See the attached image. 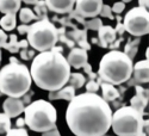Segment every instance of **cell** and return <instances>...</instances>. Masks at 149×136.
<instances>
[{"label": "cell", "instance_id": "cell-43", "mask_svg": "<svg viewBox=\"0 0 149 136\" xmlns=\"http://www.w3.org/2000/svg\"><path fill=\"white\" fill-rule=\"evenodd\" d=\"M1 55H3V53H1V50H0V62H1Z\"/></svg>", "mask_w": 149, "mask_h": 136}, {"label": "cell", "instance_id": "cell-35", "mask_svg": "<svg viewBox=\"0 0 149 136\" xmlns=\"http://www.w3.org/2000/svg\"><path fill=\"white\" fill-rule=\"evenodd\" d=\"M42 136H61V134H60L58 129L55 127V128H53V129H50V130L42 133Z\"/></svg>", "mask_w": 149, "mask_h": 136}, {"label": "cell", "instance_id": "cell-34", "mask_svg": "<svg viewBox=\"0 0 149 136\" xmlns=\"http://www.w3.org/2000/svg\"><path fill=\"white\" fill-rule=\"evenodd\" d=\"M7 38L8 36L6 35V32L3 29H0V48H4V45L7 43Z\"/></svg>", "mask_w": 149, "mask_h": 136}, {"label": "cell", "instance_id": "cell-11", "mask_svg": "<svg viewBox=\"0 0 149 136\" xmlns=\"http://www.w3.org/2000/svg\"><path fill=\"white\" fill-rule=\"evenodd\" d=\"M135 89H136V96L131 98L130 106L144 116V110L148 105V90L141 87L139 85H135Z\"/></svg>", "mask_w": 149, "mask_h": 136}, {"label": "cell", "instance_id": "cell-39", "mask_svg": "<svg viewBox=\"0 0 149 136\" xmlns=\"http://www.w3.org/2000/svg\"><path fill=\"white\" fill-rule=\"evenodd\" d=\"M16 126H17L18 128H24V126H25V119H24L23 117L18 118L17 122H16Z\"/></svg>", "mask_w": 149, "mask_h": 136}, {"label": "cell", "instance_id": "cell-33", "mask_svg": "<svg viewBox=\"0 0 149 136\" xmlns=\"http://www.w3.org/2000/svg\"><path fill=\"white\" fill-rule=\"evenodd\" d=\"M33 96V91H28L25 94H24L23 97H22V100H23V103H24V105H29L30 103H31V97Z\"/></svg>", "mask_w": 149, "mask_h": 136}, {"label": "cell", "instance_id": "cell-24", "mask_svg": "<svg viewBox=\"0 0 149 136\" xmlns=\"http://www.w3.org/2000/svg\"><path fill=\"white\" fill-rule=\"evenodd\" d=\"M35 11L37 12V18H38V20H42V19H47L48 18V7L44 3V0H42V1H37L35 4Z\"/></svg>", "mask_w": 149, "mask_h": 136}, {"label": "cell", "instance_id": "cell-30", "mask_svg": "<svg viewBox=\"0 0 149 136\" xmlns=\"http://www.w3.org/2000/svg\"><path fill=\"white\" fill-rule=\"evenodd\" d=\"M100 15L102 17L104 18H110V19H113V15H112V10L109 5H103L102 7V11H100Z\"/></svg>", "mask_w": 149, "mask_h": 136}, {"label": "cell", "instance_id": "cell-23", "mask_svg": "<svg viewBox=\"0 0 149 136\" xmlns=\"http://www.w3.org/2000/svg\"><path fill=\"white\" fill-rule=\"evenodd\" d=\"M140 42H141V40H140V37H137L135 41H129L128 43H127V45H125V49H124V54L125 55H128V57H130L131 60L136 56V54H137V52H139V49H137V45L140 44Z\"/></svg>", "mask_w": 149, "mask_h": 136}, {"label": "cell", "instance_id": "cell-2", "mask_svg": "<svg viewBox=\"0 0 149 136\" xmlns=\"http://www.w3.org/2000/svg\"><path fill=\"white\" fill-rule=\"evenodd\" d=\"M30 75L37 87L48 92L57 91L67 85L70 66L62 53L47 50L36 55L32 60Z\"/></svg>", "mask_w": 149, "mask_h": 136}, {"label": "cell", "instance_id": "cell-10", "mask_svg": "<svg viewBox=\"0 0 149 136\" xmlns=\"http://www.w3.org/2000/svg\"><path fill=\"white\" fill-rule=\"evenodd\" d=\"M4 112L10 117V118H15L18 117L20 114L24 112L25 110V105H24L22 98H12L7 97L4 104H3Z\"/></svg>", "mask_w": 149, "mask_h": 136}, {"label": "cell", "instance_id": "cell-36", "mask_svg": "<svg viewBox=\"0 0 149 136\" xmlns=\"http://www.w3.org/2000/svg\"><path fill=\"white\" fill-rule=\"evenodd\" d=\"M17 30H18V33L24 35V33H26V32H28V30H29V25H28V24H22V25H19V27L17 28Z\"/></svg>", "mask_w": 149, "mask_h": 136}, {"label": "cell", "instance_id": "cell-22", "mask_svg": "<svg viewBox=\"0 0 149 136\" xmlns=\"http://www.w3.org/2000/svg\"><path fill=\"white\" fill-rule=\"evenodd\" d=\"M19 19L22 24H29L32 20H38L37 16L33 13V11L29 7H24L19 10Z\"/></svg>", "mask_w": 149, "mask_h": 136}, {"label": "cell", "instance_id": "cell-29", "mask_svg": "<svg viewBox=\"0 0 149 136\" xmlns=\"http://www.w3.org/2000/svg\"><path fill=\"white\" fill-rule=\"evenodd\" d=\"M20 53V57L23 60H31L32 57H35V52L33 49H28V48H24L23 50H19Z\"/></svg>", "mask_w": 149, "mask_h": 136}, {"label": "cell", "instance_id": "cell-1", "mask_svg": "<svg viewBox=\"0 0 149 136\" xmlns=\"http://www.w3.org/2000/svg\"><path fill=\"white\" fill-rule=\"evenodd\" d=\"M112 110L97 93L75 94L66 111V122L75 136H103L111 128Z\"/></svg>", "mask_w": 149, "mask_h": 136}, {"label": "cell", "instance_id": "cell-5", "mask_svg": "<svg viewBox=\"0 0 149 136\" xmlns=\"http://www.w3.org/2000/svg\"><path fill=\"white\" fill-rule=\"evenodd\" d=\"M111 128L118 136H147L148 119L131 106H122L112 114Z\"/></svg>", "mask_w": 149, "mask_h": 136}, {"label": "cell", "instance_id": "cell-14", "mask_svg": "<svg viewBox=\"0 0 149 136\" xmlns=\"http://www.w3.org/2000/svg\"><path fill=\"white\" fill-rule=\"evenodd\" d=\"M132 79L135 82L140 84H146L149 81V61L148 59L139 61L137 63L132 66Z\"/></svg>", "mask_w": 149, "mask_h": 136}, {"label": "cell", "instance_id": "cell-44", "mask_svg": "<svg viewBox=\"0 0 149 136\" xmlns=\"http://www.w3.org/2000/svg\"><path fill=\"white\" fill-rule=\"evenodd\" d=\"M103 136H111V135H107V133L105 134V135H103Z\"/></svg>", "mask_w": 149, "mask_h": 136}, {"label": "cell", "instance_id": "cell-18", "mask_svg": "<svg viewBox=\"0 0 149 136\" xmlns=\"http://www.w3.org/2000/svg\"><path fill=\"white\" fill-rule=\"evenodd\" d=\"M22 0H0V12L4 15H16L20 10Z\"/></svg>", "mask_w": 149, "mask_h": 136}, {"label": "cell", "instance_id": "cell-37", "mask_svg": "<svg viewBox=\"0 0 149 136\" xmlns=\"http://www.w3.org/2000/svg\"><path fill=\"white\" fill-rule=\"evenodd\" d=\"M115 30H116V33H119V35H123V32L125 31L124 28H123V24L120 22H117V27H116Z\"/></svg>", "mask_w": 149, "mask_h": 136}, {"label": "cell", "instance_id": "cell-21", "mask_svg": "<svg viewBox=\"0 0 149 136\" xmlns=\"http://www.w3.org/2000/svg\"><path fill=\"white\" fill-rule=\"evenodd\" d=\"M86 82V78L84 77V74L81 73H70L69 79H68V85H70L74 89H81Z\"/></svg>", "mask_w": 149, "mask_h": 136}, {"label": "cell", "instance_id": "cell-16", "mask_svg": "<svg viewBox=\"0 0 149 136\" xmlns=\"http://www.w3.org/2000/svg\"><path fill=\"white\" fill-rule=\"evenodd\" d=\"M74 96H75V89L72 87L70 85L68 86H63L62 89L57 90V91H52L49 92L48 98L50 100H57V99H63L67 102H70Z\"/></svg>", "mask_w": 149, "mask_h": 136}, {"label": "cell", "instance_id": "cell-9", "mask_svg": "<svg viewBox=\"0 0 149 136\" xmlns=\"http://www.w3.org/2000/svg\"><path fill=\"white\" fill-rule=\"evenodd\" d=\"M103 5V0H75L74 12L81 18H94L99 16Z\"/></svg>", "mask_w": 149, "mask_h": 136}, {"label": "cell", "instance_id": "cell-6", "mask_svg": "<svg viewBox=\"0 0 149 136\" xmlns=\"http://www.w3.org/2000/svg\"><path fill=\"white\" fill-rule=\"evenodd\" d=\"M25 126L32 131L44 133L56 127V109L47 100H36L25 106L24 110Z\"/></svg>", "mask_w": 149, "mask_h": 136}, {"label": "cell", "instance_id": "cell-26", "mask_svg": "<svg viewBox=\"0 0 149 136\" xmlns=\"http://www.w3.org/2000/svg\"><path fill=\"white\" fill-rule=\"evenodd\" d=\"M85 28L86 29H90V30H94V31H98L99 29H100L103 27V20L100 18H97L94 17L93 19L88 20V22H85Z\"/></svg>", "mask_w": 149, "mask_h": 136}, {"label": "cell", "instance_id": "cell-19", "mask_svg": "<svg viewBox=\"0 0 149 136\" xmlns=\"http://www.w3.org/2000/svg\"><path fill=\"white\" fill-rule=\"evenodd\" d=\"M10 38V42H7L5 45H4V49H7V50L12 54H17L19 53V49L20 48H28L29 47V43L26 40H23L20 42L17 41V35H10L8 36Z\"/></svg>", "mask_w": 149, "mask_h": 136}, {"label": "cell", "instance_id": "cell-38", "mask_svg": "<svg viewBox=\"0 0 149 136\" xmlns=\"http://www.w3.org/2000/svg\"><path fill=\"white\" fill-rule=\"evenodd\" d=\"M148 6H149V0H139V7L148 10Z\"/></svg>", "mask_w": 149, "mask_h": 136}, {"label": "cell", "instance_id": "cell-27", "mask_svg": "<svg viewBox=\"0 0 149 136\" xmlns=\"http://www.w3.org/2000/svg\"><path fill=\"white\" fill-rule=\"evenodd\" d=\"M5 136H29V134L25 128H17V129H10Z\"/></svg>", "mask_w": 149, "mask_h": 136}, {"label": "cell", "instance_id": "cell-7", "mask_svg": "<svg viewBox=\"0 0 149 136\" xmlns=\"http://www.w3.org/2000/svg\"><path fill=\"white\" fill-rule=\"evenodd\" d=\"M26 35L29 45L40 53L52 50L58 41L57 29L48 18L37 20L32 25H29Z\"/></svg>", "mask_w": 149, "mask_h": 136}, {"label": "cell", "instance_id": "cell-25", "mask_svg": "<svg viewBox=\"0 0 149 136\" xmlns=\"http://www.w3.org/2000/svg\"><path fill=\"white\" fill-rule=\"evenodd\" d=\"M11 129V118L4 112L0 114V134H6Z\"/></svg>", "mask_w": 149, "mask_h": 136}, {"label": "cell", "instance_id": "cell-32", "mask_svg": "<svg viewBox=\"0 0 149 136\" xmlns=\"http://www.w3.org/2000/svg\"><path fill=\"white\" fill-rule=\"evenodd\" d=\"M82 68L85 69V72H86V73L88 74V77H90V79H91V80H95V79H97V74H94V73L92 72V66H91L88 62L86 63Z\"/></svg>", "mask_w": 149, "mask_h": 136}, {"label": "cell", "instance_id": "cell-42", "mask_svg": "<svg viewBox=\"0 0 149 136\" xmlns=\"http://www.w3.org/2000/svg\"><path fill=\"white\" fill-rule=\"evenodd\" d=\"M130 1H132V0H122V3H124V4H127V3H130Z\"/></svg>", "mask_w": 149, "mask_h": 136}, {"label": "cell", "instance_id": "cell-4", "mask_svg": "<svg viewBox=\"0 0 149 136\" xmlns=\"http://www.w3.org/2000/svg\"><path fill=\"white\" fill-rule=\"evenodd\" d=\"M132 60L123 52L111 50L106 53L99 62V78L111 85L127 82L132 74Z\"/></svg>", "mask_w": 149, "mask_h": 136}, {"label": "cell", "instance_id": "cell-17", "mask_svg": "<svg viewBox=\"0 0 149 136\" xmlns=\"http://www.w3.org/2000/svg\"><path fill=\"white\" fill-rule=\"evenodd\" d=\"M102 87V91H103V99L106 102V103H111V102H115L116 99L120 97V93H119V90H117L115 87V85H111L109 82H104L102 81L100 85Z\"/></svg>", "mask_w": 149, "mask_h": 136}, {"label": "cell", "instance_id": "cell-3", "mask_svg": "<svg viewBox=\"0 0 149 136\" xmlns=\"http://www.w3.org/2000/svg\"><path fill=\"white\" fill-rule=\"evenodd\" d=\"M32 84L30 69L15 57H10V63L0 69V92L7 97L22 98Z\"/></svg>", "mask_w": 149, "mask_h": 136}, {"label": "cell", "instance_id": "cell-20", "mask_svg": "<svg viewBox=\"0 0 149 136\" xmlns=\"http://www.w3.org/2000/svg\"><path fill=\"white\" fill-rule=\"evenodd\" d=\"M0 27L4 31H12L17 27V17L16 15H5L0 19Z\"/></svg>", "mask_w": 149, "mask_h": 136}, {"label": "cell", "instance_id": "cell-41", "mask_svg": "<svg viewBox=\"0 0 149 136\" xmlns=\"http://www.w3.org/2000/svg\"><path fill=\"white\" fill-rule=\"evenodd\" d=\"M23 3H25V4H28V5H35L38 0H22Z\"/></svg>", "mask_w": 149, "mask_h": 136}, {"label": "cell", "instance_id": "cell-12", "mask_svg": "<svg viewBox=\"0 0 149 136\" xmlns=\"http://www.w3.org/2000/svg\"><path fill=\"white\" fill-rule=\"evenodd\" d=\"M87 50H85L82 48H73L72 50L69 52L68 56H67V62L69 63L70 67L79 69L82 68L86 63H87Z\"/></svg>", "mask_w": 149, "mask_h": 136}, {"label": "cell", "instance_id": "cell-28", "mask_svg": "<svg viewBox=\"0 0 149 136\" xmlns=\"http://www.w3.org/2000/svg\"><path fill=\"white\" fill-rule=\"evenodd\" d=\"M86 84V91H87L88 93H97L98 90H99V84L97 80H88Z\"/></svg>", "mask_w": 149, "mask_h": 136}, {"label": "cell", "instance_id": "cell-15", "mask_svg": "<svg viewBox=\"0 0 149 136\" xmlns=\"http://www.w3.org/2000/svg\"><path fill=\"white\" fill-rule=\"evenodd\" d=\"M116 36H117L116 30L112 27L103 25L98 30V38H99L98 44L103 48H107L111 43L116 41Z\"/></svg>", "mask_w": 149, "mask_h": 136}, {"label": "cell", "instance_id": "cell-13", "mask_svg": "<svg viewBox=\"0 0 149 136\" xmlns=\"http://www.w3.org/2000/svg\"><path fill=\"white\" fill-rule=\"evenodd\" d=\"M49 11L58 15L70 13L75 5V0H44Z\"/></svg>", "mask_w": 149, "mask_h": 136}, {"label": "cell", "instance_id": "cell-8", "mask_svg": "<svg viewBox=\"0 0 149 136\" xmlns=\"http://www.w3.org/2000/svg\"><path fill=\"white\" fill-rule=\"evenodd\" d=\"M123 28L130 35L141 37L149 32V13L142 7H132L123 19Z\"/></svg>", "mask_w": 149, "mask_h": 136}, {"label": "cell", "instance_id": "cell-40", "mask_svg": "<svg viewBox=\"0 0 149 136\" xmlns=\"http://www.w3.org/2000/svg\"><path fill=\"white\" fill-rule=\"evenodd\" d=\"M120 41H122V40L112 42V43H111V44L109 45V48H110V49H116V48H118V47H119V44H120Z\"/></svg>", "mask_w": 149, "mask_h": 136}, {"label": "cell", "instance_id": "cell-31", "mask_svg": "<svg viewBox=\"0 0 149 136\" xmlns=\"http://www.w3.org/2000/svg\"><path fill=\"white\" fill-rule=\"evenodd\" d=\"M124 8H125V4L122 3V1H117V3H115V5L111 7L112 12H115V13H117V15H120L122 12L124 11Z\"/></svg>", "mask_w": 149, "mask_h": 136}]
</instances>
